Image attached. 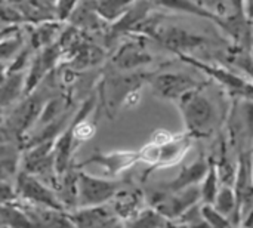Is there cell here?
Returning <instances> with one entry per match:
<instances>
[{
  "label": "cell",
  "instance_id": "obj_9",
  "mask_svg": "<svg viewBox=\"0 0 253 228\" xmlns=\"http://www.w3.org/2000/svg\"><path fill=\"white\" fill-rule=\"evenodd\" d=\"M191 144H193V135H190L188 132L187 134H175V137L169 142L160 145L159 162L150 172H153L159 168H169V166L178 165L185 157L188 150L191 148Z\"/></svg>",
  "mask_w": 253,
  "mask_h": 228
},
{
  "label": "cell",
  "instance_id": "obj_1",
  "mask_svg": "<svg viewBox=\"0 0 253 228\" xmlns=\"http://www.w3.org/2000/svg\"><path fill=\"white\" fill-rule=\"evenodd\" d=\"M176 104L190 135H206L212 131L216 119V110L212 101L203 95L202 88L188 92Z\"/></svg>",
  "mask_w": 253,
  "mask_h": 228
},
{
  "label": "cell",
  "instance_id": "obj_12",
  "mask_svg": "<svg viewBox=\"0 0 253 228\" xmlns=\"http://www.w3.org/2000/svg\"><path fill=\"white\" fill-rule=\"evenodd\" d=\"M213 206L222 215H225L234 227L242 224V217L239 212L237 199H236V193H234L233 185H221L219 187V191H218V196L215 199Z\"/></svg>",
  "mask_w": 253,
  "mask_h": 228
},
{
  "label": "cell",
  "instance_id": "obj_11",
  "mask_svg": "<svg viewBox=\"0 0 253 228\" xmlns=\"http://www.w3.org/2000/svg\"><path fill=\"white\" fill-rule=\"evenodd\" d=\"M114 62L122 70H133V68H139L153 62V56L145 50L144 45L127 43L117 53V56L114 58Z\"/></svg>",
  "mask_w": 253,
  "mask_h": 228
},
{
  "label": "cell",
  "instance_id": "obj_19",
  "mask_svg": "<svg viewBox=\"0 0 253 228\" xmlns=\"http://www.w3.org/2000/svg\"><path fill=\"white\" fill-rule=\"evenodd\" d=\"M173 137H175V134H170V132H168V131H165V129H159V131H156V132L153 134L151 142H154V144H157V145H163V144L169 142Z\"/></svg>",
  "mask_w": 253,
  "mask_h": 228
},
{
  "label": "cell",
  "instance_id": "obj_18",
  "mask_svg": "<svg viewBox=\"0 0 253 228\" xmlns=\"http://www.w3.org/2000/svg\"><path fill=\"white\" fill-rule=\"evenodd\" d=\"M234 64L237 67H240L246 73V76L253 80V58L251 55H248V53L237 55V58L234 59Z\"/></svg>",
  "mask_w": 253,
  "mask_h": 228
},
{
  "label": "cell",
  "instance_id": "obj_16",
  "mask_svg": "<svg viewBox=\"0 0 253 228\" xmlns=\"http://www.w3.org/2000/svg\"><path fill=\"white\" fill-rule=\"evenodd\" d=\"M200 212H202V218L203 221L211 228H233L234 226L231 224V221L222 215L213 205H208L203 203L200 206Z\"/></svg>",
  "mask_w": 253,
  "mask_h": 228
},
{
  "label": "cell",
  "instance_id": "obj_6",
  "mask_svg": "<svg viewBox=\"0 0 253 228\" xmlns=\"http://www.w3.org/2000/svg\"><path fill=\"white\" fill-rule=\"evenodd\" d=\"M70 218L76 228H125L120 218L113 215L104 205L82 208L70 214Z\"/></svg>",
  "mask_w": 253,
  "mask_h": 228
},
{
  "label": "cell",
  "instance_id": "obj_21",
  "mask_svg": "<svg viewBox=\"0 0 253 228\" xmlns=\"http://www.w3.org/2000/svg\"><path fill=\"white\" fill-rule=\"evenodd\" d=\"M243 228H253V206L249 209V212L243 217V223H242Z\"/></svg>",
  "mask_w": 253,
  "mask_h": 228
},
{
  "label": "cell",
  "instance_id": "obj_2",
  "mask_svg": "<svg viewBox=\"0 0 253 228\" xmlns=\"http://www.w3.org/2000/svg\"><path fill=\"white\" fill-rule=\"evenodd\" d=\"M77 205L80 208H92V206H102L113 197L119 194L122 190L120 181H110L95 178L86 174L77 175Z\"/></svg>",
  "mask_w": 253,
  "mask_h": 228
},
{
  "label": "cell",
  "instance_id": "obj_7",
  "mask_svg": "<svg viewBox=\"0 0 253 228\" xmlns=\"http://www.w3.org/2000/svg\"><path fill=\"white\" fill-rule=\"evenodd\" d=\"M141 162L139 151H113V153H95L83 165H99L105 169L110 177H117L119 174L127 171L133 165Z\"/></svg>",
  "mask_w": 253,
  "mask_h": 228
},
{
  "label": "cell",
  "instance_id": "obj_25",
  "mask_svg": "<svg viewBox=\"0 0 253 228\" xmlns=\"http://www.w3.org/2000/svg\"><path fill=\"white\" fill-rule=\"evenodd\" d=\"M252 154H253V151H252Z\"/></svg>",
  "mask_w": 253,
  "mask_h": 228
},
{
  "label": "cell",
  "instance_id": "obj_14",
  "mask_svg": "<svg viewBox=\"0 0 253 228\" xmlns=\"http://www.w3.org/2000/svg\"><path fill=\"white\" fill-rule=\"evenodd\" d=\"M197 6L203 7L205 10H208L209 13L215 15L216 18L221 19H227L230 16H236L239 15L233 4L230 3V0H193ZM243 16V15H240Z\"/></svg>",
  "mask_w": 253,
  "mask_h": 228
},
{
  "label": "cell",
  "instance_id": "obj_23",
  "mask_svg": "<svg viewBox=\"0 0 253 228\" xmlns=\"http://www.w3.org/2000/svg\"><path fill=\"white\" fill-rule=\"evenodd\" d=\"M252 181H253V166H252Z\"/></svg>",
  "mask_w": 253,
  "mask_h": 228
},
{
  "label": "cell",
  "instance_id": "obj_17",
  "mask_svg": "<svg viewBox=\"0 0 253 228\" xmlns=\"http://www.w3.org/2000/svg\"><path fill=\"white\" fill-rule=\"evenodd\" d=\"M242 119L245 123V129L248 137L253 139V101L243 99L242 102Z\"/></svg>",
  "mask_w": 253,
  "mask_h": 228
},
{
  "label": "cell",
  "instance_id": "obj_13",
  "mask_svg": "<svg viewBox=\"0 0 253 228\" xmlns=\"http://www.w3.org/2000/svg\"><path fill=\"white\" fill-rule=\"evenodd\" d=\"M219 177H218V171H216V165L213 162H211L209 171L205 177V180L200 182V193H202V202L208 203V205H213L215 199L218 196L219 191Z\"/></svg>",
  "mask_w": 253,
  "mask_h": 228
},
{
  "label": "cell",
  "instance_id": "obj_10",
  "mask_svg": "<svg viewBox=\"0 0 253 228\" xmlns=\"http://www.w3.org/2000/svg\"><path fill=\"white\" fill-rule=\"evenodd\" d=\"M209 166H211V160L200 157L194 163L182 168V171L170 182L163 184L162 187L169 193H176V191H181L191 185H200V182L205 180V177L209 171Z\"/></svg>",
  "mask_w": 253,
  "mask_h": 228
},
{
  "label": "cell",
  "instance_id": "obj_3",
  "mask_svg": "<svg viewBox=\"0 0 253 228\" xmlns=\"http://www.w3.org/2000/svg\"><path fill=\"white\" fill-rule=\"evenodd\" d=\"M154 96L178 102L188 92L203 88L196 79L184 73H154L150 79Z\"/></svg>",
  "mask_w": 253,
  "mask_h": 228
},
{
  "label": "cell",
  "instance_id": "obj_20",
  "mask_svg": "<svg viewBox=\"0 0 253 228\" xmlns=\"http://www.w3.org/2000/svg\"><path fill=\"white\" fill-rule=\"evenodd\" d=\"M9 199H12V191H10V188H9L7 185L0 184V202H6V200H9Z\"/></svg>",
  "mask_w": 253,
  "mask_h": 228
},
{
  "label": "cell",
  "instance_id": "obj_15",
  "mask_svg": "<svg viewBox=\"0 0 253 228\" xmlns=\"http://www.w3.org/2000/svg\"><path fill=\"white\" fill-rule=\"evenodd\" d=\"M168 220L151 208L136 215L133 223L130 224V228H168Z\"/></svg>",
  "mask_w": 253,
  "mask_h": 228
},
{
  "label": "cell",
  "instance_id": "obj_8",
  "mask_svg": "<svg viewBox=\"0 0 253 228\" xmlns=\"http://www.w3.org/2000/svg\"><path fill=\"white\" fill-rule=\"evenodd\" d=\"M18 191L27 200H30L33 203H37L40 206L58 209V211H61V208H62L58 197H55V194L47 187H44L40 181H37L34 177H30L28 174H22L19 177Z\"/></svg>",
  "mask_w": 253,
  "mask_h": 228
},
{
  "label": "cell",
  "instance_id": "obj_22",
  "mask_svg": "<svg viewBox=\"0 0 253 228\" xmlns=\"http://www.w3.org/2000/svg\"><path fill=\"white\" fill-rule=\"evenodd\" d=\"M251 43H252V47H253V28H252V40H251Z\"/></svg>",
  "mask_w": 253,
  "mask_h": 228
},
{
  "label": "cell",
  "instance_id": "obj_4",
  "mask_svg": "<svg viewBox=\"0 0 253 228\" xmlns=\"http://www.w3.org/2000/svg\"><path fill=\"white\" fill-rule=\"evenodd\" d=\"M150 36L154 37L162 46L168 47L169 50L178 55L185 53L190 49L202 47L208 43V39L205 36L191 33L181 27H165V28L156 27Z\"/></svg>",
  "mask_w": 253,
  "mask_h": 228
},
{
  "label": "cell",
  "instance_id": "obj_5",
  "mask_svg": "<svg viewBox=\"0 0 253 228\" xmlns=\"http://www.w3.org/2000/svg\"><path fill=\"white\" fill-rule=\"evenodd\" d=\"M199 202H202L200 185H191L176 193H168V196L153 209H156L166 220L176 221L190 208L199 205Z\"/></svg>",
  "mask_w": 253,
  "mask_h": 228
},
{
  "label": "cell",
  "instance_id": "obj_24",
  "mask_svg": "<svg viewBox=\"0 0 253 228\" xmlns=\"http://www.w3.org/2000/svg\"><path fill=\"white\" fill-rule=\"evenodd\" d=\"M233 228H243V227H233Z\"/></svg>",
  "mask_w": 253,
  "mask_h": 228
}]
</instances>
